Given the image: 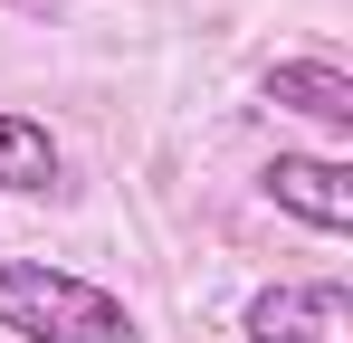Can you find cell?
Segmentation results:
<instances>
[{"instance_id": "obj_5", "label": "cell", "mask_w": 353, "mask_h": 343, "mask_svg": "<svg viewBox=\"0 0 353 343\" xmlns=\"http://www.w3.org/2000/svg\"><path fill=\"white\" fill-rule=\"evenodd\" d=\"M0 191H19V200L67 191V153H58V134L39 114H0Z\"/></svg>"}, {"instance_id": "obj_2", "label": "cell", "mask_w": 353, "mask_h": 343, "mask_svg": "<svg viewBox=\"0 0 353 343\" xmlns=\"http://www.w3.org/2000/svg\"><path fill=\"white\" fill-rule=\"evenodd\" d=\"M248 343H353V286L344 277H277L239 305Z\"/></svg>"}, {"instance_id": "obj_6", "label": "cell", "mask_w": 353, "mask_h": 343, "mask_svg": "<svg viewBox=\"0 0 353 343\" xmlns=\"http://www.w3.org/2000/svg\"><path fill=\"white\" fill-rule=\"evenodd\" d=\"M19 10H29V0H19Z\"/></svg>"}, {"instance_id": "obj_1", "label": "cell", "mask_w": 353, "mask_h": 343, "mask_svg": "<svg viewBox=\"0 0 353 343\" xmlns=\"http://www.w3.org/2000/svg\"><path fill=\"white\" fill-rule=\"evenodd\" d=\"M0 334L19 343H143L134 305L115 286L48 267V258H0Z\"/></svg>"}, {"instance_id": "obj_4", "label": "cell", "mask_w": 353, "mask_h": 343, "mask_svg": "<svg viewBox=\"0 0 353 343\" xmlns=\"http://www.w3.org/2000/svg\"><path fill=\"white\" fill-rule=\"evenodd\" d=\"M258 96L287 105V114H305V124H325V134H353V76H344V57H277V67L258 76Z\"/></svg>"}, {"instance_id": "obj_3", "label": "cell", "mask_w": 353, "mask_h": 343, "mask_svg": "<svg viewBox=\"0 0 353 343\" xmlns=\"http://www.w3.org/2000/svg\"><path fill=\"white\" fill-rule=\"evenodd\" d=\"M258 191H268L287 220L325 229V238L353 229V163H334V153H277V163L258 172Z\"/></svg>"}]
</instances>
